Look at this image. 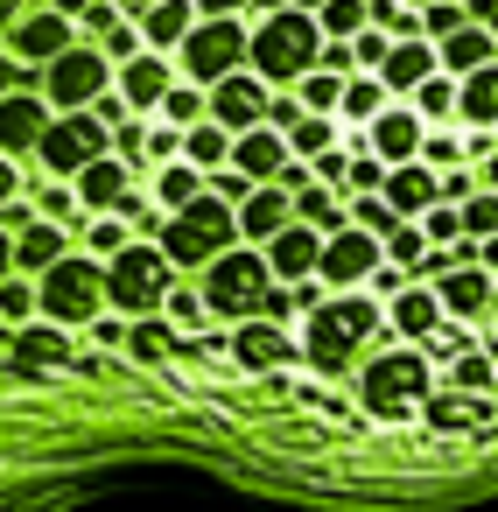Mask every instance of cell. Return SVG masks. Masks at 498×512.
I'll return each mask as SVG.
<instances>
[{
  "label": "cell",
  "mask_w": 498,
  "mask_h": 512,
  "mask_svg": "<svg viewBox=\"0 0 498 512\" xmlns=\"http://www.w3.org/2000/svg\"><path fill=\"white\" fill-rule=\"evenodd\" d=\"M386 351H393V323H386V309L365 302V295H337V302H323V309L302 323V358H309L316 372H351L358 358L372 365V358H386Z\"/></svg>",
  "instance_id": "6da1fadb"
},
{
  "label": "cell",
  "mask_w": 498,
  "mask_h": 512,
  "mask_svg": "<svg viewBox=\"0 0 498 512\" xmlns=\"http://www.w3.org/2000/svg\"><path fill=\"white\" fill-rule=\"evenodd\" d=\"M323 64V29H316V15H274V22H260L253 29V50H246V71L260 78V85H302L309 71Z\"/></svg>",
  "instance_id": "7a4b0ae2"
},
{
  "label": "cell",
  "mask_w": 498,
  "mask_h": 512,
  "mask_svg": "<svg viewBox=\"0 0 498 512\" xmlns=\"http://www.w3.org/2000/svg\"><path fill=\"white\" fill-rule=\"evenodd\" d=\"M197 281H204V309L239 316V323H260L267 302H274V267H267L260 246H232V253H225L218 267H204Z\"/></svg>",
  "instance_id": "3957f363"
},
{
  "label": "cell",
  "mask_w": 498,
  "mask_h": 512,
  "mask_svg": "<svg viewBox=\"0 0 498 512\" xmlns=\"http://www.w3.org/2000/svg\"><path fill=\"white\" fill-rule=\"evenodd\" d=\"M428 351H386L372 365H358V400L379 414V421H407V414H428Z\"/></svg>",
  "instance_id": "277c9868"
},
{
  "label": "cell",
  "mask_w": 498,
  "mask_h": 512,
  "mask_svg": "<svg viewBox=\"0 0 498 512\" xmlns=\"http://www.w3.org/2000/svg\"><path fill=\"white\" fill-rule=\"evenodd\" d=\"M232 239H239V211H225V204L204 190L183 218H169L162 253H169V267L183 274V267H218V260L232 253Z\"/></svg>",
  "instance_id": "5b68a950"
},
{
  "label": "cell",
  "mask_w": 498,
  "mask_h": 512,
  "mask_svg": "<svg viewBox=\"0 0 498 512\" xmlns=\"http://www.w3.org/2000/svg\"><path fill=\"white\" fill-rule=\"evenodd\" d=\"M169 295H176V267H169L162 246H127V253L106 267V302H113L120 316H134V323H148Z\"/></svg>",
  "instance_id": "8992f818"
},
{
  "label": "cell",
  "mask_w": 498,
  "mask_h": 512,
  "mask_svg": "<svg viewBox=\"0 0 498 512\" xmlns=\"http://www.w3.org/2000/svg\"><path fill=\"white\" fill-rule=\"evenodd\" d=\"M113 155V127L99 120V113H57V127L43 134V148H36V169L50 176V183H78L92 162H106Z\"/></svg>",
  "instance_id": "52a82bcc"
},
{
  "label": "cell",
  "mask_w": 498,
  "mask_h": 512,
  "mask_svg": "<svg viewBox=\"0 0 498 512\" xmlns=\"http://www.w3.org/2000/svg\"><path fill=\"white\" fill-rule=\"evenodd\" d=\"M36 295H43L50 323H99V309H106V267L92 253H71V260H57L36 281Z\"/></svg>",
  "instance_id": "ba28073f"
},
{
  "label": "cell",
  "mask_w": 498,
  "mask_h": 512,
  "mask_svg": "<svg viewBox=\"0 0 498 512\" xmlns=\"http://www.w3.org/2000/svg\"><path fill=\"white\" fill-rule=\"evenodd\" d=\"M246 50H253L246 22H197V36L183 43V85L218 92L225 78H239V71H246Z\"/></svg>",
  "instance_id": "9c48e42d"
},
{
  "label": "cell",
  "mask_w": 498,
  "mask_h": 512,
  "mask_svg": "<svg viewBox=\"0 0 498 512\" xmlns=\"http://www.w3.org/2000/svg\"><path fill=\"white\" fill-rule=\"evenodd\" d=\"M113 85H120V71L106 64V50L78 43L71 57H57V64H50V78H43V99H50V106H64V113H92V106H99Z\"/></svg>",
  "instance_id": "30bf717a"
},
{
  "label": "cell",
  "mask_w": 498,
  "mask_h": 512,
  "mask_svg": "<svg viewBox=\"0 0 498 512\" xmlns=\"http://www.w3.org/2000/svg\"><path fill=\"white\" fill-rule=\"evenodd\" d=\"M85 36H78V22H64V15H50V8H36L22 29H8V57L15 64H29V71H50L57 57H71Z\"/></svg>",
  "instance_id": "8fae6325"
},
{
  "label": "cell",
  "mask_w": 498,
  "mask_h": 512,
  "mask_svg": "<svg viewBox=\"0 0 498 512\" xmlns=\"http://www.w3.org/2000/svg\"><path fill=\"white\" fill-rule=\"evenodd\" d=\"M267 106H274V99H267V85H260L253 71H239V78H225V85L211 92V127H225V134L239 141V134L267 127Z\"/></svg>",
  "instance_id": "7c38bea8"
},
{
  "label": "cell",
  "mask_w": 498,
  "mask_h": 512,
  "mask_svg": "<svg viewBox=\"0 0 498 512\" xmlns=\"http://www.w3.org/2000/svg\"><path fill=\"white\" fill-rule=\"evenodd\" d=\"M386 267V246L372 239V232H337L330 246H323V288H358V281H372Z\"/></svg>",
  "instance_id": "4fadbf2b"
},
{
  "label": "cell",
  "mask_w": 498,
  "mask_h": 512,
  "mask_svg": "<svg viewBox=\"0 0 498 512\" xmlns=\"http://www.w3.org/2000/svg\"><path fill=\"white\" fill-rule=\"evenodd\" d=\"M50 127H57L50 99H36V92H15V99H0V155H36Z\"/></svg>",
  "instance_id": "5bb4252c"
},
{
  "label": "cell",
  "mask_w": 498,
  "mask_h": 512,
  "mask_svg": "<svg viewBox=\"0 0 498 512\" xmlns=\"http://www.w3.org/2000/svg\"><path fill=\"white\" fill-rule=\"evenodd\" d=\"M288 162H295V155H288V134H274V127H253V134L232 141V169H239L253 190H267Z\"/></svg>",
  "instance_id": "9a60e30c"
},
{
  "label": "cell",
  "mask_w": 498,
  "mask_h": 512,
  "mask_svg": "<svg viewBox=\"0 0 498 512\" xmlns=\"http://www.w3.org/2000/svg\"><path fill=\"white\" fill-rule=\"evenodd\" d=\"M267 267H274V288H302L309 274H323V239L309 225H288L274 246H267Z\"/></svg>",
  "instance_id": "2e32d148"
},
{
  "label": "cell",
  "mask_w": 498,
  "mask_h": 512,
  "mask_svg": "<svg viewBox=\"0 0 498 512\" xmlns=\"http://www.w3.org/2000/svg\"><path fill=\"white\" fill-rule=\"evenodd\" d=\"M113 92L127 99V113H134V120H148V113H162V99L176 92V78H169V64L148 50V57H134V64L120 71V85H113Z\"/></svg>",
  "instance_id": "e0dca14e"
},
{
  "label": "cell",
  "mask_w": 498,
  "mask_h": 512,
  "mask_svg": "<svg viewBox=\"0 0 498 512\" xmlns=\"http://www.w3.org/2000/svg\"><path fill=\"white\" fill-rule=\"evenodd\" d=\"M421 141H428V134H421V113H414V106H386V113L372 120V155H379L386 169H407V162L421 155Z\"/></svg>",
  "instance_id": "ac0fdd59"
},
{
  "label": "cell",
  "mask_w": 498,
  "mask_h": 512,
  "mask_svg": "<svg viewBox=\"0 0 498 512\" xmlns=\"http://www.w3.org/2000/svg\"><path fill=\"white\" fill-rule=\"evenodd\" d=\"M288 225H295V197H288V190H274V183H267V190H253V197L239 204V239H253V246H274Z\"/></svg>",
  "instance_id": "d6986e66"
},
{
  "label": "cell",
  "mask_w": 498,
  "mask_h": 512,
  "mask_svg": "<svg viewBox=\"0 0 498 512\" xmlns=\"http://www.w3.org/2000/svg\"><path fill=\"white\" fill-rule=\"evenodd\" d=\"M386 323H393V337H407V344H435V330H449L435 288H407V295L386 309Z\"/></svg>",
  "instance_id": "ffe728a7"
},
{
  "label": "cell",
  "mask_w": 498,
  "mask_h": 512,
  "mask_svg": "<svg viewBox=\"0 0 498 512\" xmlns=\"http://www.w3.org/2000/svg\"><path fill=\"white\" fill-rule=\"evenodd\" d=\"M134 29H141L148 50H183V43L197 36V8H190V0H155V8H148Z\"/></svg>",
  "instance_id": "44dd1931"
},
{
  "label": "cell",
  "mask_w": 498,
  "mask_h": 512,
  "mask_svg": "<svg viewBox=\"0 0 498 512\" xmlns=\"http://www.w3.org/2000/svg\"><path fill=\"white\" fill-rule=\"evenodd\" d=\"M435 57H442V78H477V71H491V57H498V43H491V29H463V36H449V43H435Z\"/></svg>",
  "instance_id": "7402d4cb"
},
{
  "label": "cell",
  "mask_w": 498,
  "mask_h": 512,
  "mask_svg": "<svg viewBox=\"0 0 498 512\" xmlns=\"http://www.w3.org/2000/svg\"><path fill=\"white\" fill-rule=\"evenodd\" d=\"M71 190H78V204H85V218H99V211H113V204H120V197L134 190V169L106 155V162H92V169H85V176H78Z\"/></svg>",
  "instance_id": "603a6c76"
},
{
  "label": "cell",
  "mask_w": 498,
  "mask_h": 512,
  "mask_svg": "<svg viewBox=\"0 0 498 512\" xmlns=\"http://www.w3.org/2000/svg\"><path fill=\"white\" fill-rule=\"evenodd\" d=\"M379 197H386L400 218H428V211H435V197H442V183H435L421 162H407V169H393V176H386V190H379Z\"/></svg>",
  "instance_id": "cb8c5ba5"
},
{
  "label": "cell",
  "mask_w": 498,
  "mask_h": 512,
  "mask_svg": "<svg viewBox=\"0 0 498 512\" xmlns=\"http://www.w3.org/2000/svg\"><path fill=\"white\" fill-rule=\"evenodd\" d=\"M435 71H442V57H435L428 43H393V57H386V71H379V85H386V92H421Z\"/></svg>",
  "instance_id": "d4e9b609"
},
{
  "label": "cell",
  "mask_w": 498,
  "mask_h": 512,
  "mask_svg": "<svg viewBox=\"0 0 498 512\" xmlns=\"http://www.w3.org/2000/svg\"><path fill=\"white\" fill-rule=\"evenodd\" d=\"M232 351H239V365H246V372H260V365H288L302 344H295L288 330H274V323H246V330L232 337Z\"/></svg>",
  "instance_id": "484cf974"
},
{
  "label": "cell",
  "mask_w": 498,
  "mask_h": 512,
  "mask_svg": "<svg viewBox=\"0 0 498 512\" xmlns=\"http://www.w3.org/2000/svg\"><path fill=\"white\" fill-rule=\"evenodd\" d=\"M57 260H71V246H64V232H57V225H36V232H22V239H15V274H22V281H43Z\"/></svg>",
  "instance_id": "4316f807"
},
{
  "label": "cell",
  "mask_w": 498,
  "mask_h": 512,
  "mask_svg": "<svg viewBox=\"0 0 498 512\" xmlns=\"http://www.w3.org/2000/svg\"><path fill=\"white\" fill-rule=\"evenodd\" d=\"M491 281H484V267H470V274H449L442 288H435V302H442V316H456V323H470V316H484L491 309Z\"/></svg>",
  "instance_id": "83f0119b"
},
{
  "label": "cell",
  "mask_w": 498,
  "mask_h": 512,
  "mask_svg": "<svg viewBox=\"0 0 498 512\" xmlns=\"http://www.w3.org/2000/svg\"><path fill=\"white\" fill-rule=\"evenodd\" d=\"M456 120H470L477 134L498 127V64L477 71V78H463V92H456Z\"/></svg>",
  "instance_id": "f1b7e54d"
},
{
  "label": "cell",
  "mask_w": 498,
  "mask_h": 512,
  "mask_svg": "<svg viewBox=\"0 0 498 512\" xmlns=\"http://www.w3.org/2000/svg\"><path fill=\"white\" fill-rule=\"evenodd\" d=\"M183 162H190V169H204V176L232 169V134H225V127H211V120H204V127H190V134H183Z\"/></svg>",
  "instance_id": "f546056e"
},
{
  "label": "cell",
  "mask_w": 498,
  "mask_h": 512,
  "mask_svg": "<svg viewBox=\"0 0 498 512\" xmlns=\"http://www.w3.org/2000/svg\"><path fill=\"white\" fill-rule=\"evenodd\" d=\"M36 211H43V225H57V232H85V225H92L71 183H36Z\"/></svg>",
  "instance_id": "4dcf8cb0"
},
{
  "label": "cell",
  "mask_w": 498,
  "mask_h": 512,
  "mask_svg": "<svg viewBox=\"0 0 498 512\" xmlns=\"http://www.w3.org/2000/svg\"><path fill=\"white\" fill-rule=\"evenodd\" d=\"M155 197L169 204V218H183L197 197H204V169H190V162H176V169H162L155 176Z\"/></svg>",
  "instance_id": "1f68e13d"
},
{
  "label": "cell",
  "mask_w": 498,
  "mask_h": 512,
  "mask_svg": "<svg viewBox=\"0 0 498 512\" xmlns=\"http://www.w3.org/2000/svg\"><path fill=\"white\" fill-rule=\"evenodd\" d=\"M295 99H302V113H309V120H330V113H344V78L309 71V78L295 85Z\"/></svg>",
  "instance_id": "d6a6232c"
},
{
  "label": "cell",
  "mask_w": 498,
  "mask_h": 512,
  "mask_svg": "<svg viewBox=\"0 0 498 512\" xmlns=\"http://www.w3.org/2000/svg\"><path fill=\"white\" fill-rule=\"evenodd\" d=\"M204 120H211V92H197V85H176V92L162 99V127L190 134V127H204Z\"/></svg>",
  "instance_id": "836d02e7"
},
{
  "label": "cell",
  "mask_w": 498,
  "mask_h": 512,
  "mask_svg": "<svg viewBox=\"0 0 498 512\" xmlns=\"http://www.w3.org/2000/svg\"><path fill=\"white\" fill-rule=\"evenodd\" d=\"M351 225H358V232H372V239H379V246H386V239H400V232H407V218H400V211H393V204H386V197H351Z\"/></svg>",
  "instance_id": "e575fe53"
},
{
  "label": "cell",
  "mask_w": 498,
  "mask_h": 512,
  "mask_svg": "<svg viewBox=\"0 0 498 512\" xmlns=\"http://www.w3.org/2000/svg\"><path fill=\"white\" fill-rule=\"evenodd\" d=\"M36 309H43L36 281H22V274L0 281V323H8V330H29V323H36Z\"/></svg>",
  "instance_id": "d590c367"
},
{
  "label": "cell",
  "mask_w": 498,
  "mask_h": 512,
  "mask_svg": "<svg viewBox=\"0 0 498 512\" xmlns=\"http://www.w3.org/2000/svg\"><path fill=\"white\" fill-rule=\"evenodd\" d=\"M127 246H141V239H134L120 218H92V225H85V253H92V260H106V267H113Z\"/></svg>",
  "instance_id": "8d00e7d4"
},
{
  "label": "cell",
  "mask_w": 498,
  "mask_h": 512,
  "mask_svg": "<svg viewBox=\"0 0 498 512\" xmlns=\"http://www.w3.org/2000/svg\"><path fill=\"white\" fill-rule=\"evenodd\" d=\"M15 358L36 372V365H64V337L57 330H43V323H29V330H15Z\"/></svg>",
  "instance_id": "74e56055"
},
{
  "label": "cell",
  "mask_w": 498,
  "mask_h": 512,
  "mask_svg": "<svg viewBox=\"0 0 498 512\" xmlns=\"http://www.w3.org/2000/svg\"><path fill=\"white\" fill-rule=\"evenodd\" d=\"M379 113H386V85H379V78H351V85H344V120H365V127H372Z\"/></svg>",
  "instance_id": "f35d334b"
},
{
  "label": "cell",
  "mask_w": 498,
  "mask_h": 512,
  "mask_svg": "<svg viewBox=\"0 0 498 512\" xmlns=\"http://www.w3.org/2000/svg\"><path fill=\"white\" fill-rule=\"evenodd\" d=\"M456 92H463V85L435 71V78H428V85L414 92V113H421V120H456Z\"/></svg>",
  "instance_id": "ab89813d"
},
{
  "label": "cell",
  "mask_w": 498,
  "mask_h": 512,
  "mask_svg": "<svg viewBox=\"0 0 498 512\" xmlns=\"http://www.w3.org/2000/svg\"><path fill=\"white\" fill-rule=\"evenodd\" d=\"M463 239H477V246L498 239V197H491V190H477V197L463 204Z\"/></svg>",
  "instance_id": "60d3db41"
},
{
  "label": "cell",
  "mask_w": 498,
  "mask_h": 512,
  "mask_svg": "<svg viewBox=\"0 0 498 512\" xmlns=\"http://www.w3.org/2000/svg\"><path fill=\"white\" fill-rule=\"evenodd\" d=\"M113 162H127L134 176L148 169V120H127V127L113 134Z\"/></svg>",
  "instance_id": "b9f144b4"
},
{
  "label": "cell",
  "mask_w": 498,
  "mask_h": 512,
  "mask_svg": "<svg viewBox=\"0 0 498 512\" xmlns=\"http://www.w3.org/2000/svg\"><path fill=\"white\" fill-rule=\"evenodd\" d=\"M421 239H428V246H456V239H463V211L435 204V211L421 218Z\"/></svg>",
  "instance_id": "7bdbcfd3"
},
{
  "label": "cell",
  "mask_w": 498,
  "mask_h": 512,
  "mask_svg": "<svg viewBox=\"0 0 498 512\" xmlns=\"http://www.w3.org/2000/svg\"><path fill=\"white\" fill-rule=\"evenodd\" d=\"M204 190H211V197H218V204H225V211H239V204H246V197H253V183H246V176H239V169H218V176H204Z\"/></svg>",
  "instance_id": "ee69618b"
},
{
  "label": "cell",
  "mask_w": 498,
  "mask_h": 512,
  "mask_svg": "<svg viewBox=\"0 0 498 512\" xmlns=\"http://www.w3.org/2000/svg\"><path fill=\"white\" fill-rule=\"evenodd\" d=\"M127 351H134V358H162V351H169V323H162V316H148V323H134V337H127Z\"/></svg>",
  "instance_id": "f6af8a7d"
},
{
  "label": "cell",
  "mask_w": 498,
  "mask_h": 512,
  "mask_svg": "<svg viewBox=\"0 0 498 512\" xmlns=\"http://www.w3.org/2000/svg\"><path fill=\"white\" fill-rule=\"evenodd\" d=\"M162 309H169V323H183V330H197V323H204V288H176V295H169Z\"/></svg>",
  "instance_id": "bcb514c9"
},
{
  "label": "cell",
  "mask_w": 498,
  "mask_h": 512,
  "mask_svg": "<svg viewBox=\"0 0 498 512\" xmlns=\"http://www.w3.org/2000/svg\"><path fill=\"white\" fill-rule=\"evenodd\" d=\"M197 8V22H239V15H253V0H190Z\"/></svg>",
  "instance_id": "7dc6e473"
},
{
  "label": "cell",
  "mask_w": 498,
  "mask_h": 512,
  "mask_svg": "<svg viewBox=\"0 0 498 512\" xmlns=\"http://www.w3.org/2000/svg\"><path fill=\"white\" fill-rule=\"evenodd\" d=\"M316 71H330V78H344V85H351V71H358V50H351V43H323V64H316Z\"/></svg>",
  "instance_id": "c3c4849f"
},
{
  "label": "cell",
  "mask_w": 498,
  "mask_h": 512,
  "mask_svg": "<svg viewBox=\"0 0 498 512\" xmlns=\"http://www.w3.org/2000/svg\"><path fill=\"white\" fill-rule=\"evenodd\" d=\"M176 155H183V134L176 127H148V162H169L176 169Z\"/></svg>",
  "instance_id": "681fc988"
},
{
  "label": "cell",
  "mask_w": 498,
  "mask_h": 512,
  "mask_svg": "<svg viewBox=\"0 0 498 512\" xmlns=\"http://www.w3.org/2000/svg\"><path fill=\"white\" fill-rule=\"evenodd\" d=\"M92 337H99V344H127V337H134V323H127V316H99V323H92Z\"/></svg>",
  "instance_id": "f907efd6"
},
{
  "label": "cell",
  "mask_w": 498,
  "mask_h": 512,
  "mask_svg": "<svg viewBox=\"0 0 498 512\" xmlns=\"http://www.w3.org/2000/svg\"><path fill=\"white\" fill-rule=\"evenodd\" d=\"M43 8H50V15H64V22H85L99 0H43Z\"/></svg>",
  "instance_id": "816d5d0a"
},
{
  "label": "cell",
  "mask_w": 498,
  "mask_h": 512,
  "mask_svg": "<svg viewBox=\"0 0 498 512\" xmlns=\"http://www.w3.org/2000/svg\"><path fill=\"white\" fill-rule=\"evenodd\" d=\"M15 190H22V169H15L8 155H0V211H8V204H15Z\"/></svg>",
  "instance_id": "f5cc1de1"
},
{
  "label": "cell",
  "mask_w": 498,
  "mask_h": 512,
  "mask_svg": "<svg viewBox=\"0 0 498 512\" xmlns=\"http://www.w3.org/2000/svg\"><path fill=\"white\" fill-rule=\"evenodd\" d=\"M456 155H463V148H456L449 134H435V141H421V162H456Z\"/></svg>",
  "instance_id": "db71d44e"
},
{
  "label": "cell",
  "mask_w": 498,
  "mask_h": 512,
  "mask_svg": "<svg viewBox=\"0 0 498 512\" xmlns=\"http://www.w3.org/2000/svg\"><path fill=\"white\" fill-rule=\"evenodd\" d=\"M15 92H22V64L0 50V99H15Z\"/></svg>",
  "instance_id": "11a10c76"
},
{
  "label": "cell",
  "mask_w": 498,
  "mask_h": 512,
  "mask_svg": "<svg viewBox=\"0 0 498 512\" xmlns=\"http://www.w3.org/2000/svg\"><path fill=\"white\" fill-rule=\"evenodd\" d=\"M36 15V0H0V22H8V29H22Z\"/></svg>",
  "instance_id": "9f6ffc18"
},
{
  "label": "cell",
  "mask_w": 498,
  "mask_h": 512,
  "mask_svg": "<svg viewBox=\"0 0 498 512\" xmlns=\"http://www.w3.org/2000/svg\"><path fill=\"white\" fill-rule=\"evenodd\" d=\"M288 8H295V0H253V15H260V22H274V15H288Z\"/></svg>",
  "instance_id": "6f0895ef"
},
{
  "label": "cell",
  "mask_w": 498,
  "mask_h": 512,
  "mask_svg": "<svg viewBox=\"0 0 498 512\" xmlns=\"http://www.w3.org/2000/svg\"><path fill=\"white\" fill-rule=\"evenodd\" d=\"M8 274H15V239L0 232V281H8Z\"/></svg>",
  "instance_id": "680465c9"
},
{
  "label": "cell",
  "mask_w": 498,
  "mask_h": 512,
  "mask_svg": "<svg viewBox=\"0 0 498 512\" xmlns=\"http://www.w3.org/2000/svg\"><path fill=\"white\" fill-rule=\"evenodd\" d=\"M484 267H498V239H484Z\"/></svg>",
  "instance_id": "91938a15"
},
{
  "label": "cell",
  "mask_w": 498,
  "mask_h": 512,
  "mask_svg": "<svg viewBox=\"0 0 498 512\" xmlns=\"http://www.w3.org/2000/svg\"><path fill=\"white\" fill-rule=\"evenodd\" d=\"M0 344H15V330H8V323H0Z\"/></svg>",
  "instance_id": "94428289"
},
{
  "label": "cell",
  "mask_w": 498,
  "mask_h": 512,
  "mask_svg": "<svg viewBox=\"0 0 498 512\" xmlns=\"http://www.w3.org/2000/svg\"><path fill=\"white\" fill-rule=\"evenodd\" d=\"M491 309H498V295H491Z\"/></svg>",
  "instance_id": "6125c7cd"
},
{
  "label": "cell",
  "mask_w": 498,
  "mask_h": 512,
  "mask_svg": "<svg viewBox=\"0 0 498 512\" xmlns=\"http://www.w3.org/2000/svg\"><path fill=\"white\" fill-rule=\"evenodd\" d=\"M0 50H8V43H0Z\"/></svg>",
  "instance_id": "be15d7a7"
}]
</instances>
